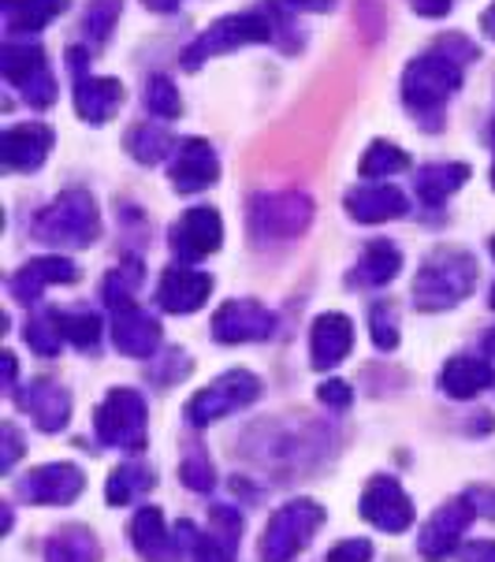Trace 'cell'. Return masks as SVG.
I'll list each match as a JSON object with an SVG mask.
<instances>
[{
	"mask_svg": "<svg viewBox=\"0 0 495 562\" xmlns=\"http://www.w3.org/2000/svg\"><path fill=\"white\" fill-rule=\"evenodd\" d=\"M272 331H275V313L250 299L224 302L213 317L216 342H257V339H269Z\"/></svg>",
	"mask_w": 495,
	"mask_h": 562,
	"instance_id": "obj_12",
	"label": "cell"
},
{
	"mask_svg": "<svg viewBox=\"0 0 495 562\" xmlns=\"http://www.w3.org/2000/svg\"><path fill=\"white\" fill-rule=\"evenodd\" d=\"M131 544L146 562H179L187 551V540L165 529V514L157 507H142L131 521Z\"/></svg>",
	"mask_w": 495,
	"mask_h": 562,
	"instance_id": "obj_15",
	"label": "cell"
},
{
	"mask_svg": "<svg viewBox=\"0 0 495 562\" xmlns=\"http://www.w3.org/2000/svg\"><path fill=\"white\" fill-rule=\"evenodd\" d=\"M179 477H183V484L190 492H209L216 484L213 477V462H209L205 451H190L183 465H179Z\"/></svg>",
	"mask_w": 495,
	"mask_h": 562,
	"instance_id": "obj_39",
	"label": "cell"
},
{
	"mask_svg": "<svg viewBox=\"0 0 495 562\" xmlns=\"http://www.w3.org/2000/svg\"><path fill=\"white\" fill-rule=\"evenodd\" d=\"M465 179H470V168L465 165H425L417 171L414 187H417V198L436 209V205H443Z\"/></svg>",
	"mask_w": 495,
	"mask_h": 562,
	"instance_id": "obj_27",
	"label": "cell"
},
{
	"mask_svg": "<svg viewBox=\"0 0 495 562\" xmlns=\"http://www.w3.org/2000/svg\"><path fill=\"white\" fill-rule=\"evenodd\" d=\"M313 221V202L299 190H283V194H261L250 205V227L257 239H299Z\"/></svg>",
	"mask_w": 495,
	"mask_h": 562,
	"instance_id": "obj_9",
	"label": "cell"
},
{
	"mask_svg": "<svg viewBox=\"0 0 495 562\" xmlns=\"http://www.w3.org/2000/svg\"><path fill=\"white\" fill-rule=\"evenodd\" d=\"M369 328H373V342L380 350L398 347V313L392 302H376L373 313H369Z\"/></svg>",
	"mask_w": 495,
	"mask_h": 562,
	"instance_id": "obj_38",
	"label": "cell"
},
{
	"mask_svg": "<svg viewBox=\"0 0 495 562\" xmlns=\"http://www.w3.org/2000/svg\"><path fill=\"white\" fill-rule=\"evenodd\" d=\"M19 454H23V440H19L15 425H4V459H0V470L12 473V465L19 462Z\"/></svg>",
	"mask_w": 495,
	"mask_h": 562,
	"instance_id": "obj_44",
	"label": "cell"
},
{
	"mask_svg": "<svg viewBox=\"0 0 495 562\" xmlns=\"http://www.w3.org/2000/svg\"><path fill=\"white\" fill-rule=\"evenodd\" d=\"M93 428L104 447L142 451L146 447V398L135 387H116L93 414Z\"/></svg>",
	"mask_w": 495,
	"mask_h": 562,
	"instance_id": "obj_6",
	"label": "cell"
},
{
	"mask_svg": "<svg viewBox=\"0 0 495 562\" xmlns=\"http://www.w3.org/2000/svg\"><path fill=\"white\" fill-rule=\"evenodd\" d=\"M373 559V544L369 540H342L328 551V562H369Z\"/></svg>",
	"mask_w": 495,
	"mask_h": 562,
	"instance_id": "obj_42",
	"label": "cell"
},
{
	"mask_svg": "<svg viewBox=\"0 0 495 562\" xmlns=\"http://www.w3.org/2000/svg\"><path fill=\"white\" fill-rule=\"evenodd\" d=\"M477 283V261L465 250H436L428 254V261L421 265L414 280V306L417 310H451L459 306L465 294Z\"/></svg>",
	"mask_w": 495,
	"mask_h": 562,
	"instance_id": "obj_2",
	"label": "cell"
},
{
	"mask_svg": "<svg viewBox=\"0 0 495 562\" xmlns=\"http://www.w3.org/2000/svg\"><path fill=\"white\" fill-rule=\"evenodd\" d=\"M462 562H495V540H473V544H465Z\"/></svg>",
	"mask_w": 495,
	"mask_h": 562,
	"instance_id": "obj_45",
	"label": "cell"
},
{
	"mask_svg": "<svg viewBox=\"0 0 495 562\" xmlns=\"http://www.w3.org/2000/svg\"><path fill=\"white\" fill-rule=\"evenodd\" d=\"M45 562H101V544L90 529L68 526L45 544Z\"/></svg>",
	"mask_w": 495,
	"mask_h": 562,
	"instance_id": "obj_29",
	"label": "cell"
},
{
	"mask_svg": "<svg viewBox=\"0 0 495 562\" xmlns=\"http://www.w3.org/2000/svg\"><path fill=\"white\" fill-rule=\"evenodd\" d=\"M15 403H19V409H26V414L34 417V425L42 428V432H60V428H68V422H71L68 392L49 384V380L26 384L23 392H15Z\"/></svg>",
	"mask_w": 495,
	"mask_h": 562,
	"instance_id": "obj_21",
	"label": "cell"
},
{
	"mask_svg": "<svg viewBox=\"0 0 495 562\" xmlns=\"http://www.w3.org/2000/svg\"><path fill=\"white\" fill-rule=\"evenodd\" d=\"M127 149H131V157L142 160V165H157V160H165V154L171 149V138L160 127H154V123H142V127H135L127 135Z\"/></svg>",
	"mask_w": 495,
	"mask_h": 562,
	"instance_id": "obj_32",
	"label": "cell"
},
{
	"mask_svg": "<svg viewBox=\"0 0 495 562\" xmlns=\"http://www.w3.org/2000/svg\"><path fill=\"white\" fill-rule=\"evenodd\" d=\"M79 280V265L68 261V257H34V261H26L23 269L12 276V299L15 302H37L42 299V291L49 288V283H75Z\"/></svg>",
	"mask_w": 495,
	"mask_h": 562,
	"instance_id": "obj_20",
	"label": "cell"
},
{
	"mask_svg": "<svg viewBox=\"0 0 495 562\" xmlns=\"http://www.w3.org/2000/svg\"><path fill=\"white\" fill-rule=\"evenodd\" d=\"M23 339L31 342V350H37V355H42V358L60 355V339H64V331H60V324H56V313H45V317L26 321Z\"/></svg>",
	"mask_w": 495,
	"mask_h": 562,
	"instance_id": "obj_35",
	"label": "cell"
},
{
	"mask_svg": "<svg viewBox=\"0 0 495 562\" xmlns=\"http://www.w3.org/2000/svg\"><path fill=\"white\" fill-rule=\"evenodd\" d=\"M190 551H194V562H235V544H227L216 532H198Z\"/></svg>",
	"mask_w": 495,
	"mask_h": 562,
	"instance_id": "obj_40",
	"label": "cell"
},
{
	"mask_svg": "<svg viewBox=\"0 0 495 562\" xmlns=\"http://www.w3.org/2000/svg\"><path fill=\"white\" fill-rule=\"evenodd\" d=\"M410 168V157L403 154L392 142H373L361 157V176L365 179H384V176H395V171H406Z\"/></svg>",
	"mask_w": 495,
	"mask_h": 562,
	"instance_id": "obj_31",
	"label": "cell"
},
{
	"mask_svg": "<svg viewBox=\"0 0 495 562\" xmlns=\"http://www.w3.org/2000/svg\"><path fill=\"white\" fill-rule=\"evenodd\" d=\"M0 361H4V387L15 392V355H0Z\"/></svg>",
	"mask_w": 495,
	"mask_h": 562,
	"instance_id": "obj_48",
	"label": "cell"
},
{
	"mask_svg": "<svg viewBox=\"0 0 495 562\" xmlns=\"http://www.w3.org/2000/svg\"><path fill=\"white\" fill-rule=\"evenodd\" d=\"M112 342L127 358H154V350L160 347V324L131 302V306L112 310Z\"/></svg>",
	"mask_w": 495,
	"mask_h": 562,
	"instance_id": "obj_16",
	"label": "cell"
},
{
	"mask_svg": "<svg viewBox=\"0 0 495 562\" xmlns=\"http://www.w3.org/2000/svg\"><path fill=\"white\" fill-rule=\"evenodd\" d=\"M398 269H403V257H398L392 243H369L350 283H361V288H384V283L395 280Z\"/></svg>",
	"mask_w": 495,
	"mask_h": 562,
	"instance_id": "obj_28",
	"label": "cell"
},
{
	"mask_svg": "<svg viewBox=\"0 0 495 562\" xmlns=\"http://www.w3.org/2000/svg\"><path fill=\"white\" fill-rule=\"evenodd\" d=\"M154 484H157V477H154V470H149V465L127 462V465H120V470H112L109 484H104V495H109V507H127L131 499L146 495Z\"/></svg>",
	"mask_w": 495,
	"mask_h": 562,
	"instance_id": "obj_30",
	"label": "cell"
},
{
	"mask_svg": "<svg viewBox=\"0 0 495 562\" xmlns=\"http://www.w3.org/2000/svg\"><path fill=\"white\" fill-rule=\"evenodd\" d=\"M146 8H154V12H171V8H179L183 0H142Z\"/></svg>",
	"mask_w": 495,
	"mask_h": 562,
	"instance_id": "obj_49",
	"label": "cell"
},
{
	"mask_svg": "<svg viewBox=\"0 0 495 562\" xmlns=\"http://www.w3.org/2000/svg\"><path fill=\"white\" fill-rule=\"evenodd\" d=\"M484 350H488V355L495 358V328L488 331V342H484Z\"/></svg>",
	"mask_w": 495,
	"mask_h": 562,
	"instance_id": "obj_51",
	"label": "cell"
},
{
	"mask_svg": "<svg viewBox=\"0 0 495 562\" xmlns=\"http://www.w3.org/2000/svg\"><path fill=\"white\" fill-rule=\"evenodd\" d=\"M216 176H221V160H216L209 142L190 138L176 149V160H171V187H176L179 194H198V190L213 187Z\"/></svg>",
	"mask_w": 495,
	"mask_h": 562,
	"instance_id": "obj_17",
	"label": "cell"
},
{
	"mask_svg": "<svg viewBox=\"0 0 495 562\" xmlns=\"http://www.w3.org/2000/svg\"><path fill=\"white\" fill-rule=\"evenodd\" d=\"M361 518L384 532H406L414 526V503L398 481L373 477L361 492Z\"/></svg>",
	"mask_w": 495,
	"mask_h": 562,
	"instance_id": "obj_10",
	"label": "cell"
},
{
	"mask_svg": "<svg viewBox=\"0 0 495 562\" xmlns=\"http://www.w3.org/2000/svg\"><path fill=\"white\" fill-rule=\"evenodd\" d=\"M488 302H492V310H495V288H492V299Z\"/></svg>",
	"mask_w": 495,
	"mask_h": 562,
	"instance_id": "obj_52",
	"label": "cell"
},
{
	"mask_svg": "<svg viewBox=\"0 0 495 562\" xmlns=\"http://www.w3.org/2000/svg\"><path fill=\"white\" fill-rule=\"evenodd\" d=\"M209 294H213V276L194 272V269H168L165 276H160V283H157L160 310L176 313V317L202 310Z\"/></svg>",
	"mask_w": 495,
	"mask_h": 562,
	"instance_id": "obj_19",
	"label": "cell"
},
{
	"mask_svg": "<svg viewBox=\"0 0 495 562\" xmlns=\"http://www.w3.org/2000/svg\"><path fill=\"white\" fill-rule=\"evenodd\" d=\"M272 37H275V23H272L269 12L224 15V19H216V23L183 53V64H187V71H198L205 60H213V56L235 53V49L254 45V42H272Z\"/></svg>",
	"mask_w": 495,
	"mask_h": 562,
	"instance_id": "obj_5",
	"label": "cell"
},
{
	"mask_svg": "<svg viewBox=\"0 0 495 562\" xmlns=\"http://www.w3.org/2000/svg\"><path fill=\"white\" fill-rule=\"evenodd\" d=\"M0 75L23 93V101L31 104V109H49L56 101V79L49 71V60H45V53L31 42L26 45L8 42L4 49H0Z\"/></svg>",
	"mask_w": 495,
	"mask_h": 562,
	"instance_id": "obj_8",
	"label": "cell"
},
{
	"mask_svg": "<svg viewBox=\"0 0 495 562\" xmlns=\"http://www.w3.org/2000/svg\"><path fill=\"white\" fill-rule=\"evenodd\" d=\"M53 149V131L45 123H23V127H8L0 138V160L12 171H34L45 165Z\"/></svg>",
	"mask_w": 495,
	"mask_h": 562,
	"instance_id": "obj_18",
	"label": "cell"
},
{
	"mask_svg": "<svg viewBox=\"0 0 495 562\" xmlns=\"http://www.w3.org/2000/svg\"><path fill=\"white\" fill-rule=\"evenodd\" d=\"M320 403L331 406V409H347L355 403V392H350V384H342V380H328V384H320Z\"/></svg>",
	"mask_w": 495,
	"mask_h": 562,
	"instance_id": "obj_43",
	"label": "cell"
},
{
	"mask_svg": "<svg viewBox=\"0 0 495 562\" xmlns=\"http://www.w3.org/2000/svg\"><path fill=\"white\" fill-rule=\"evenodd\" d=\"M123 104V86L116 79H82L75 82V109L86 123H109Z\"/></svg>",
	"mask_w": 495,
	"mask_h": 562,
	"instance_id": "obj_25",
	"label": "cell"
},
{
	"mask_svg": "<svg viewBox=\"0 0 495 562\" xmlns=\"http://www.w3.org/2000/svg\"><path fill=\"white\" fill-rule=\"evenodd\" d=\"M347 209L361 224H384V221L406 216L410 205H406L403 190H395V187H358L347 194Z\"/></svg>",
	"mask_w": 495,
	"mask_h": 562,
	"instance_id": "obj_23",
	"label": "cell"
},
{
	"mask_svg": "<svg viewBox=\"0 0 495 562\" xmlns=\"http://www.w3.org/2000/svg\"><path fill=\"white\" fill-rule=\"evenodd\" d=\"M68 8V0H4V26L8 34H34L49 26Z\"/></svg>",
	"mask_w": 495,
	"mask_h": 562,
	"instance_id": "obj_26",
	"label": "cell"
},
{
	"mask_svg": "<svg viewBox=\"0 0 495 562\" xmlns=\"http://www.w3.org/2000/svg\"><path fill=\"white\" fill-rule=\"evenodd\" d=\"M221 239H224V224H221V213L209 205H194L183 213V221L171 227V250L183 261H202V257L221 250Z\"/></svg>",
	"mask_w": 495,
	"mask_h": 562,
	"instance_id": "obj_13",
	"label": "cell"
},
{
	"mask_svg": "<svg viewBox=\"0 0 495 562\" xmlns=\"http://www.w3.org/2000/svg\"><path fill=\"white\" fill-rule=\"evenodd\" d=\"M492 187H495V165H492Z\"/></svg>",
	"mask_w": 495,
	"mask_h": 562,
	"instance_id": "obj_53",
	"label": "cell"
},
{
	"mask_svg": "<svg viewBox=\"0 0 495 562\" xmlns=\"http://www.w3.org/2000/svg\"><path fill=\"white\" fill-rule=\"evenodd\" d=\"M492 384H495V369H492V361H484V358L459 355L447 361L440 373V387L451 398H473V395L488 392Z\"/></svg>",
	"mask_w": 495,
	"mask_h": 562,
	"instance_id": "obj_24",
	"label": "cell"
},
{
	"mask_svg": "<svg viewBox=\"0 0 495 562\" xmlns=\"http://www.w3.org/2000/svg\"><path fill=\"white\" fill-rule=\"evenodd\" d=\"M350 342H355V328H350V317H342V313H320V317L313 321V331H310L313 369L339 366V361L350 355Z\"/></svg>",
	"mask_w": 495,
	"mask_h": 562,
	"instance_id": "obj_22",
	"label": "cell"
},
{
	"mask_svg": "<svg viewBox=\"0 0 495 562\" xmlns=\"http://www.w3.org/2000/svg\"><path fill=\"white\" fill-rule=\"evenodd\" d=\"M138 283H142V265L138 261H131V265H123V269H116L104 280V302H109L112 310H120V306H131L135 302V291H138Z\"/></svg>",
	"mask_w": 495,
	"mask_h": 562,
	"instance_id": "obj_34",
	"label": "cell"
},
{
	"mask_svg": "<svg viewBox=\"0 0 495 562\" xmlns=\"http://www.w3.org/2000/svg\"><path fill=\"white\" fill-rule=\"evenodd\" d=\"M410 8L425 19H440L451 12V0H410Z\"/></svg>",
	"mask_w": 495,
	"mask_h": 562,
	"instance_id": "obj_46",
	"label": "cell"
},
{
	"mask_svg": "<svg viewBox=\"0 0 495 562\" xmlns=\"http://www.w3.org/2000/svg\"><path fill=\"white\" fill-rule=\"evenodd\" d=\"M492 257H495V239H492Z\"/></svg>",
	"mask_w": 495,
	"mask_h": 562,
	"instance_id": "obj_54",
	"label": "cell"
},
{
	"mask_svg": "<svg viewBox=\"0 0 495 562\" xmlns=\"http://www.w3.org/2000/svg\"><path fill=\"white\" fill-rule=\"evenodd\" d=\"M146 109L160 120L179 116V112H183V101H179L176 82L165 79V75H154V79L146 82Z\"/></svg>",
	"mask_w": 495,
	"mask_h": 562,
	"instance_id": "obj_36",
	"label": "cell"
},
{
	"mask_svg": "<svg viewBox=\"0 0 495 562\" xmlns=\"http://www.w3.org/2000/svg\"><path fill=\"white\" fill-rule=\"evenodd\" d=\"M481 31H484V34H488V37H492V42H495V4L488 8V12H484V15H481Z\"/></svg>",
	"mask_w": 495,
	"mask_h": 562,
	"instance_id": "obj_50",
	"label": "cell"
},
{
	"mask_svg": "<svg viewBox=\"0 0 495 562\" xmlns=\"http://www.w3.org/2000/svg\"><path fill=\"white\" fill-rule=\"evenodd\" d=\"M116 19H120V0H90L82 31L90 42H104L112 34V26H116Z\"/></svg>",
	"mask_w": 495,
	"mask_h": 562,
	"instance_id": "obj_37",
	"label": "cell"
},
{
	"mask_svg": "<svg viewBox=\"0 0 495 562\" xmlns=\"http://www.w3.org/2000/svg\"><path fill=\"white\" fill-rule=\"evenodd\" d=\"M325 526V507L313 499H291L269 518L261 537V562H291L310 548L313 532Z\"/></svg>",
	"mask_w": 495,
	"mask_h": 562,
	"instance_id": "obj_3",
	"label": "cell"
},
{
	"mask_svg": "<svg viewBox=\"0 0 495 562\" xmlns=\"http://www.w3.org/2000/svg\"><path fill=\"white\" fill-rule=\"evenodd\" d=\"M98 205L86 190H68L34 221V235L53 246H90L98 239Z\"/></svg>",
	"mask_w": 495,
	"mask_h": 562,
	"instance_id": "obj_4",
	"label": "cell"
},
{
	"mask_svg": "<svg viewBox=\"0 0 495 562\" xmlns=\"http://www.w3.org/2000/svg\"><path fill=\"white\" fill-rule=\"evenodd\" d=\"M257 395H261V380L254 373H246V369H232V373L213 380L205 392H198L190 398L183 417L194 428H205V425H216L227 414H235V409L250 406Z\"/></svg>",
	"mask_w": 495,
	"mask_h": 562,
	"instance_id": "obj_7",
	"label": "cell"
},
{
	"mask_svg": "<svg viewBox=\"0 0 495 562\" xmlns=\"http://www.w3.org/2000/svg\"><path fill=\"white\" fill-rule=\"evenodd\" d=\"M473 518H477V510L470 507V499H454V503H447V507L436 510L432 518L425 521L421 537H417V551H421V559L440 562V559L451 555Z\"/></svg>",
	"mask_w": 495,
	"mask_h": 562,
	"instance_id": "obj_14",
	"label": "cell"
},
{
	"mask_svg": "<svg viewBox=\"0 0 495 562\" xmlns=\"http://www.w3.org/2000/svg\"><path fill=\"white\" fill-rule=\"evenodd\" d=\"M209 521H213V532L224 537L227 544L239 548V532H243V514L235 507H213L209 510Z\"/></svg>",
	"mask_w": 495,
	"mask_h": 562,
	"instance_id": "obj_41",
	"label": "cell"
},
{
	"mask_svg": "<svg viewBox=\"0 0 495 562\" xmlns=\"http://www.w3.org/2000/svg\"><path fill=\"white\" fill-rule=\"evenodd\" d=\"M56 324H60L64 339L75 342L79 350H93L101 339V321L98 313L82 310V313H56Z\"/></svg>",
	"mask_w": 495,
	"mask_h": 562,
	"instance_id": "obj_33",
	"label": "cell"
},
{
	"mask_svg": "<svg viewBox=\"0 0 495 562\" xmlns=\"http://www.w3.org/2000/svg\"><path fill=\"white\" fill-rule=\"evenodd\" d=\"M283 4H294V8H310V12H328L336 0H283Z\"/></svg>",
	"mask_w": 495,
	"mask_h": 562,
	"instance_id": "obj_47",
	"label": "cell"
},
{
	"mask_svg": "<svg viewBox=\"0 0 495 562\" xmlns=\"http://www.w3.org/2000/svg\"><path fill=\"white\" fill-rule=\"evenodd\" d=\"M82 488H86V477H82L79 465H71V462L37 465V470H31L15 484V492L23 495V499L42 503V507H64V503H75Z\"/></svg>",
	"mask_w": 495,
	"mask_h": 562,
	"instance_id": "obj_11",
	"label": "cell"
},
{
	"mask_svg": "<svg viewBox=\"0 0 495 562\" xmlns=\"http://www.w3.org/2000/svg\"><path fill=\"white\" fill-rule=\"evenodd\" d=\"M470 60H477V45H470L465 37H443L425 56H417L403 75V101L410 104V112L417 116L440 112L462 86Z\"/></svg>",
	"mask_w": 495,
	"mask_h": 562,
	"instance_id": "obj_1",
	"label": "cell"
}]
</instances>
